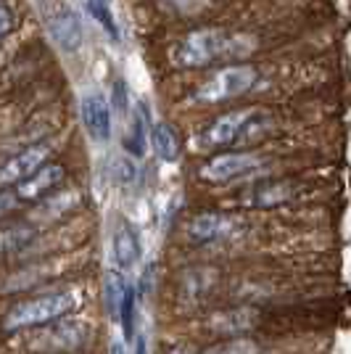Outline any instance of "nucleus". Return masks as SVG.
Masks as SVG:
<instances>
[{
	"mask_svg": "<svg viewBox=\"0 0 351 354\" xmlns=\"http://www.w3.org/2000/svg\"><path fill=\"white\" fill-rule=\"evenodd\" d=\"M79 207V193L77 191H59L56 196H48L43 204L37 207V217L45 222H53L66 217L69 212Z\"/></svg>",
	"mask_w": 351,
	"mask_h": 354,
	"instance_id": "4468645a",
	"label": "nucleus"
},
{
	"mask_svg": "<svg viewBox=\"0 0 351 354\" xmlns=\"http://www.w3.org/2000/svg\"><path fill=\"white\" fill-rule=\"evenodd\" d=\"M127 288V278L122 270H108L106 272V281H103V301H106V312L111 320H119V304H122V296Z\"/></svg>",
	"mask_w": 351,
	"mask_h": 354,
	"instance_id": "dca6fc26",
	"label": "nucleus"
},
{
	"mask_svg": "<svg viewBox=\"0 0 351 354\" xmlns=\"http://www.w3.org/2000/svg\"><path fill=\"white\" fill-rule=\"evenodd\" d=\"M204 354H262V346L254 339H230L222 341L217 346H209Z\"/></svg>",
	"mask_w": 351,
	"mask_h": 354,
	"instance_id": "4be33fe9",
	"label": "nucleus"
},
{
	"mask_svg": "<svg viewBox=\"0 0 351 354\" xmlns=\"http://www.w3.org/2000/svg\"><path fill=\"white\" fill-rule=\"evenodd\" d=\"M48 156H50V148L45 146V143H37V146H30L27 151L16 153L14 159H8L0 167V185H19V183H24L27 177H32L43 167Z\"/></svg>",
	"mask_w": 351,
	"mask_h": 354,
	"instance_id": "1a4fd4ad",
	"label": "nucleus"
},
{
	"mask_svg": "<svg viewBox=\"0 0 351 354\" xmlns=\"http://www.w3.org/2000/svg\"><path fill=\"white\" fill-rule=\"evenodd\" d=\"M262 169V156L254 151H235L220 153L201 167V177L209 183H233L240 177H249Z\"/></svg>",
	"mask_w": 351,
	"mask_h": 354,
	"instance_id": "0eeeda50",
	"label": "nucleus"
},
{
	"mask_svg": "<svg viewBox=\"0 0 351 354\" xmlns=\"http://www.w3.org/2000/svg\"><path fill=\"white\" fill-rule=\"evenodd\" d=\"M256 323H259V312L254 310V307H235V310L217 312L209 320V328L214 333H220V336H235L238 339L240 333L251 330Z\"/></svg>",
	"mask_w": 351,
	"mask_h": 354,
	"instance_id": "ddd939ff",
	"label": "nucleus"
},
{
	"mask_svg": "<svg viewBox=\"0 0 351 354\" xmlns=\"http://www.w3.org/2000/svg\"><path fill=\"white\" fill-rule=\"evenodd\" d=\"M82 122L93 140L103 143L111 138V106L106 104L101 95H95V93L82 95Z\"/></svg>",
	"mask_w": 351,
	"mask_h": 354,
	"instance_id": "f8f14e48",
	"label": "nucleus"
},
{
	"mask_svg": "<svg viewBox=\"0 0 351 354\" xmlns=\"http://www.w3.org/2000/svg\"><path fill=\"white\" fill-rule=\"evenodd\" d=\"M61 180H64V167H61V164H43L35 175L16 185V198H19V201L43 198L45 193L56 191V185H59Z\"/></svg>",
	"mask_w": 351,
	"mask_h": 354,
	"instance_id": "9b49d317",
	"label": "nucleus"
},
{
	"mask_svg": "<svg viewBox=\"0 0 351 354\" xmlns=\"http://www.w3.org/2000/svg\"><path fill=\"white\" fill-rule=\"evenodd\" d=\"M135 354H148L146 333H137V336H135Z\"/></svg>",
	"mask_w": 351,
	"mask_h": 354,
	"instance_id": "bb28decb",
	"label": "nucleus"
},
{
	"mask_svg": "<svg viewBox=\"0 0 351 354\" xmlns=\"http://www.w3.org/2000/svg\"><path fill=\"white\" fill-rule=\"evenodd\" d=\"M90 325L85 320H56L43 325V330L35 333L32 349L43 354H66L74 349H82L90 341Z\"/></svg>",
	"mask_w": 351,
	"mask_h": 354,
	"instance_id": "39448f33",
	"label": "nucleus"
},
{
	"mask_svg": "<svg viewBox=\"0 0 351 354\" xmlns=\"http://www.w3.org/2000/svg\"><path fill=\"white\" fill-rule=\"evenodd\" d=\"M259 80L256 66L251 64H233V66H222L220 72H214L206 82L198 85L193 93V101L198 104H222V101H233L238 95L249 93Z\"/></svg>",
	"mask_w": 351,
	"mask_h": 354,
	"instance_id": "20e7f679",
	"label": "nucleus"
},
{
	"mask_svg": "<svg viewBox=\"0 0 351 354\" xmlns=\"http://www.w3.org/2000/svg\"><path fill=\"white\" fill-rule=\"evenodd\" d=\"M148 109L140 104L137 109V114H135V122H132V130H130V138H127V148H130L132 156H146V143H148Z\"/></svg>",
	"mask_w": 351,
	"mask_h": 354,
	"instance_id": "a211bd4d",
	"label": "nucleus"
},
{
	"mask_svg": "<svg viewBox=\"0 0 351 354\" xmlns=\"http://www.w3.org/2000/svg\"><path fill=\"white\" fill-rule=\"evenodd\" d=\"M143 257V243H140V236L135 230V225L127 220H119L117 230L111 236V259H114V267L127 272L132 267L140 262Z\"/></svg>",
	"mask_w": 351,
	"mask_h": 354,
	"instance_id": "9d476101",
	"label": "nucleus"
},
{
	"mask_svg": "<svg viewBox=\"0 0 351 354\" xmlns=\"http://www.w3.org/2000/svg\"><path fill=\"white\" fill-rule=\"evenodd\" d=\"M32 238H35L32 227H8V230H0V257L27 249L32 243Z\"/></svg>",
	"mask_w": 351,
	"mask_h": 354,
	"instance_id": "aec40b11",
	"label": "nucleus"
},
{
	"mask_svg": "<svg viewBox=\"0 0 351 354\" xmlns=\"http://www.w3.org/2000/svg\"><path fill=\"white\" fill-rule=\"evenodd\" d=\"M14 27V14L6 8V6H0V37L6 35V32H11Z\"/></svg>",
	"mask_w": 351,
	"mask_h": 354,
	"instance_id": "a878e982",
	"label": "nucleus"
},
{
	"mask_svg": "<svg viewBox=\"0 0 351 354\" xmlns=\"http://www.w3.org/2000/svg\"><path fill=\"white\" fill-rule=\"evenodd\" d=\"M291 196H293L291 185H285V183H269V185H262V188L254 191L249 204H254V207H278L283 201H288Z\"/></svg>",
	"mask_w": 351,
	"mask_h": 354,
	"instance_id": "f3484780",
	"label": "nucleus"
},
{
	"mask_svg": "<svg viewBox=\"0 0 351 354\" xmlns=\"http://www.w3.org/2000/svg\"><path fill=\"white\" fill-rule=\"evenodd\" d=\"M238 227H240V220L233 214L204 212L188 222V238L196 243H214V241H222V238H230L233 233H238Z\"/></svg>",
	"mask_w": 351,
	"mask_h": 354,
	"instance_id": "6e6552de",
	"label": "nucleus"
},
{
	"mask_svg": "<svg viewBox=\"0 0 351 354\" xmlns=\"http://www.w3.org/2000/svg\"><path fill=\"white\" fill-rule=\"evenodd\" d=\"M16 193H0V217H6L8 212H14L16 207Z\"/></svg>",
	"mask_w": 351,
	"mask_h": 354,
	"instance_id": "393cba45",
	"label": "nucleus"
},
{
	"mask_svg": "<svg viewBox=\"0 0 351 354\" xmlns=\"http://www.w3.org/2000/svg\"><path fill=\"white\" fill-rule=\"evenodd\" d=\"M135 317H137V291L127 283L119 304V325L124 330V339H135Z\"/></svg>",
	"mask_w": 351,
	"mask_h": 354,
	"instance_id": "6ab92c4d",
	"label": "nucleus"
},
{
	"mask_svg": "<svg viewBox=\"0 0 351 354\" xmlns=\"http://www.w3.org/2000/svg\"><path fill=\"white\" fill-rule=\"evenodd\" d=\"M88 11L103 30H106V35H108L111 40H119V24H117V19H114V11H111L108 0H88Z\"/></svg>",
	"mask_w": 351,
	"mask_h": 354,
	"instance_id": "412c9836",
	"label": "nucleus"
},
{
	"mask_svg": "<svg viewBox=\"0 0 351 354\" xmlns=\"http://www.w3.org/2000/svg\"><path fill=\"white\" fill-rule=\"evenodd\" d=\"M269 117L259 109H235L217 117L206 133H201L198 143L204 148H227L238 143H254L259 135L267 133Z\"/></svg>",
	"mask_w": 351,
	"mask_h": 354,
	"instance_id": "f03ea898",
	"label": "nucleus"
},
{
	"mask_svg": "<svg viewBox=\"0 0 351 354\" xmlns=\"http://www.w3.org/2000/svg\"><path fill=\"white\" fill-rule=\"evenodd\" d=\"M108 354H127V346H124V341L114 339V344H111V352Z\"/></svg>",
	"mask_w": 351,
	"mask_h": 354,
	"instance_id": "cd10ccee",
	"label": "nucleus"
},
{
	"mask_svg": "<svg viewBox=\"0 0 351 354\" xmlns=\"http://www.w3.org/2000/svg\"><path fill=\"white\" fill-rule=\"evenodd\" d=\"M148 140H151V148L156 151V156H159L161 162H175L177 156H180V143H177V138L169 124L156 122V124L151 127Z\"/></svg>",
	"mask_w": 351,
	"mask_h": 354,
	"instance_id": "2eb2a0df",
	"label": "nucleus"
},
{
	"mask_svg": "<svg viewBox=\"0 0 351 354\" xmlns=\"http://www.w3.org/2000/svg\"><path fill=\"white\" fill-rule=\"evenodd\" d=\"M43 19L50 37L64 50H77L82 45V24L79 16L66 0H43Z\"/></svg>",
	"mask_w": 351,
	"mask_h": 354,
	"instance_id": "423d86ee",
	"label": "nucleus"
},
{
	"mask_svg": "<svg viewBox=\"0 0 351 354\" xmlns=\"http://www.w3.org/2000/svg\"><path fill=\"white\" fill-rule=\"evenodd\" d=\"M254 50V40L243 35H230L225 30L204 27L188 32L172 48V64L180 69H204L217 61H238Z\"/></svg>",
	"mask_w": 351,
	"mask_h": 354,
	"instance_id": "f257e3e1",
	"label": "nucleus"
},
{
	"mask_svg": "<svg viewBox=\"0 0 351 354\" xmlns=\"http://www.w3.org/2000/svg\"><path fill=\"white\" fill-rule=\"evenodd\" d=\"M79 304V291H53L19 301L14 310L6 315L3 328L6 330H24V328H43L48 323H56L64 315H69Z\"/></svg>",
	"mask_w": 351,
	"mask_h": 354,
	"instance_id": "7ed1b4c3",
	"label": "nucleus"
},
{
	"mask_svg": "<svg viewBox=\"0 0 351 354\" xmlns=\"http://www.w3.org/2000/svg\"><path fill=\"white\" fill-rule=\"evenodd\" d=\"M114 180L119 185H132L137 180V164L132 162L130 156H124V153L114 156Z\"/></svg>",
	"mask_w": 351,
	"mask_h": 354,
	"instance_id": "5701e85b",
	"label": "nucleus"
},
{
	"mask_svg": "<svg viewBox=\"0 0 351 354\" xmlns=\"http://www.w3.org/2000/svg\"><path fill=\"white\" fill-rule=\"evenodd\" d=\"M111 106H114V111H119L122 117L130 111V88H127L124 80H117V82H114V90H111Z\"/></svg>",
	"mask_w": 351,
	"mask_h": 354,
	"instance_id": "b1692460",
	"label": "nucleus"
}]
</instances>
